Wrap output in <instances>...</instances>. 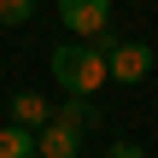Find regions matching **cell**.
<instances>
[{
	"label": "cell",
	"mask_w": 158,
	"mask_h": 158,
	"mask_svg": "<svg viewBox=\"0 0 158 158\" xmlns=\"http://www.w3.org/2000/svg\"><path fill=\"white\" fill-rule=\"evenodd\" d=\"M106 76H111V64H106V47L100 41L94 47H53V82L64 94H100Z\"/></svg>",
	"instance_id": "cell-1"
},
{
	"label": "cell",
	"mask_w": 158,
	"mask_h": 158,
	"mask_svg": "<svg viewBox=\"0 0 158 158\" xmlns=\"http://www.w3.org/2000/svg\"><path fill=\"white\" fill-rule=\"evenodd\" d=\"M94 41L106 47V64H111L117 82H147V70H152V47L147 41H117V35H94Z\"/></svg>",
	"instance_id": "cell-2"
},
{
	"label": "cell",
	"mask_w": 158,
	"mask_h": 158,
	"mask_svg": "<svg viewBox=\"0 0 158 158\" xmlns=\"http://www.w3.org/2000/svg\"><path fill=\"white\" fill-rule=\"evenodd\" d=\"M59 18L70 35H106V18H111V0H59Z\"/></svg>",
	"instance_id": "cell-3"
},
{
	"label": "cell",
	"mask_w": 158,
	"mask_h": 158,
	"mask_svg": "<svg viewBox=\"0 0 158 158\" xmlns=\"http://www.w3.org/2000/svg\"><path fill=\"white\" fill-rule=\"evenodd\" d=\"M35 147H41V158H76V147H82V129H76V123H64V117H53V123H41Z\"/></svg>",
	"instance_id": "cell-4"
},
{
	"label": "cell",
	"mask_w": 158,
	"mask_h": 158,
	"mask_svg": "<svg viewBox=\"0 0 158 158\" xmlns=\"http://www.w3.org/2000/svg\"><path fill=\"white\" fill-rule=\"evenodd\" d=\"M12 117H18L23 129H41V123H53V106H47L41 94H12Z\"/></svg>",
	"instance_id": "cell-5"
},
{
	"label": "cell",
	"mask_w": 158,
	"mask_h": 158,
	"mask_svg": "<svg viewBox=\"0 0 158 158\" xmlns=\"http://www.w3.org/2000/svg\"><path fill=\"white\" fill-rule=\"evenodd\" d=\"M0 158H41V147L23 123H12V129H0Z\"/></svg>",
	"instance_id": "cell-6"
},
{
	"label": "cell",
	"mask_w": 158,
	"mask_h": 158,
	"mask_svg": "<svg viewBox=\"0 0 158 158\" xmlns=\"http://www.w3.org/2000/svg\"><path fill=\"white\" fill-rule=\"evenodd\" d=\"M59 117H64V123H76V129H94V123H100V111H94V100H88V94H70V106H64Z\"/></svg>",
	"instance_id": "cell-7"
},
{
	"label": "cell",
	"mask_w": 158,
	"mask_h": 158,
	"mask_svg": "<svg viewBox=\"0 0 158 158\" xmlns=\"http://www.w3.org/2000/svg\"><path fill=\"white\" fill-rule=\"evenodd\" d=\"M35 0H0V23H29Z\"/></svg>",
	"instance_id": "cell-8"
},
{
	"label": "cell",
	"mask_w": 158,
	"mask_h": 158,
	"mask_svg": "<svg viewBox=\"0 0 158 158\" xmlns=\"http://www.w3.org/2000/svg\"><path fill=\"white\" fill-rule=\"evenodd\" d=\"M106 158H147V152H141L135 141H111V147H106Z\"/></svg>",
	"instance_id": "cell-9"
}]
</instances>
